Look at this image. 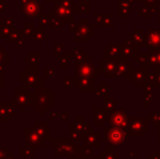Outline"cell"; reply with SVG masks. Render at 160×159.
<instances>
[{"label": "cell", "mask_w": 160, "mask_h": 159, "mask_svg": "<svg viewBox=\"0 0 160 159\" xmlns=\"http://www.w3.org/2000/svg\"><path fill=\"white\" fill-rule=\"evenodd\" d=\"M122 49L123 45H118V44H110L108 46V48H106V58H121L122 55Z\"/></svg>", "instance_id": "obj_10"}, {"label": "cell", "mask_w": 160, "mask_h": 159, "mask_svg": "<svg viewBox=\"0 0 160 159\" xmlns=\"http://www.w3.org/2000/svg\"><path fill=\"white\" fill-rule=\"evenodd\" d=\"M120 59L121 58H106L105 62L100 64V70L103 72L105 77H116V72L119 63H120Z\"/></svg>", "instance_id": "obj_3"}, {"label": "cell", "mask_w": 160, "mask_h": 159, "mask_svg": "<svg viewBox=\"0 0 160 159\" xmlns=\"http://www.w3.org/2000/svg\"><path fill=\"white\" fill-rule=\"evenodd\" d=\"M109 123L111 127L117 129H124L128 127V117L123 110H114L109 116Z\"/></svg>", "instance_id": "obj_1"}, {"label": "cell", "mask_w": 160, "mask_h": 159, "mask_svg": "<svg viewBox=\"0 0 160 159\" xmlns=\"http://www.w3.org/2000/svg\"><path fill=\"white\" fill-rule=\"evenodd\" d=\"M133 73V66L128 61H120L117 69L116 77H131V74Z\"/></svg>", "instance_id": "obj_9"}, {"label": "cell", "mask_w": 160, "mask_h": 159, "mask_svg": "<svg viewBox=\"0 0 160 159\" xmlns=\"http://www.w3.org/2000/svg\"><path fill=\"white\" fill-rule=\"evenodd\" d=\"M149 67L154 69H160V49H152L148 52Z\"/></svg>", "instance_id": "obj_11"}, {"label": "cell", "mask_w": 160, "mask_h": 159, "mask_svg": "<svg viewBox=\"0 0 160 159\" xmlns=\"http://www.w3.org/2000/svg\"><path fill=\"white\" fill-rule=\"evenodd\" d=\"M138 15H139V17H152V9H150V7L147 6V4H145V7L141 9Z\"/></svg>", "instance_id": "obj_12"}, {"label": "cell", "mask_w": 160, "mask_h": 159, "mask_svg": "<svg viewBox=\"0 0 160 159\" xmlns=\"http://www.w3.org/2000/svg\"><path fill=\"white\" fill-rule=\"evenodd\" d=\"M78 74L81 79H93V77L97 75V70L91 63H81L78 68Z\"/></svg>", "instance_id": "obj_7"}, {"label": "cell", "mask_w": 160, "mask_h": 159, "mask_svg": "<svg viewBox=\"0 0 160 159\" xmlns=\"http://www.w3.org/2000/svg\"><path fill=\"white\" fill-rule=\"evenodd\" d=\"M159 21H160V11H159Z\"/></svg>", "instance_id": "obj_13"}, {"label": "cell", "mask_w": 160, "mask_h": 159, "mask_svg": "<svg viewBox=\"0 0 160 159\" xmlns=\"http://www.w3.org/2000/svg\"><path fill=\"white\" fill-rule=\"evenodd\" d=\"M159 91H160V87H159Z\"/></svg>", "instance_id": "obj_14"}, {"label": "cell", "mask_w": 160, "mask_h": 159, "mask_svg": "<svg viewBox=\"0 0 160 159\" xmlns=\"http://www.w3.org/2000/svg\"><path fill=\"white\" fill-rule=\"evenodd\" d=\"M128 130L131 131L132 135H143L144 131H147V121L144 118H136V119L130 121L128 123Z\"/></svg>", "instance_id": "obj_5"}, {"label": "cell", "mask_w": 160, "mask_h": 159, "mask_svg": "<svg viewBox=\"0 0 160 159\" xmlns=\"http://www.w3.org/2000/svg\"><path fill=\"white\" fill-rule=\"evenodd\" d=\"M128 81L134 83V85L136 87L146 86L147 85V73H146L145 69H141V68L134 69Z\"/></svg>", "instance_id": "obj_4"}, {"label": "cell", "mask_w": 160, "mask_h": 159, "mask_svg": "<svg viewBox=\"0 0 160 159\" xmlns=\"http://www.w3.org/2000/svg\"><path fill=\"white\" fill-rule=\"evenodd\" d=\"M106 138L112 145H121L127 140V133L122 129H106Z\"/></svg>", "instance_id": "obj_2"}, {"label": "cell", "mask_w": 160, "mask_h": 159, "mask_svg": "<svg viewBox=\"0 0 160 159\" xmlns=\"http://www.w3.org/2000/svg\"><path fill=\"white\" fill-rule=\"evenodd\" d=\"M131 39L134 42V44L137 47H147V39H146V34L143 33L142 28H134L133 33L128 35Z\"/></svg>", "instance_id": "obj_8"}, {"label": "cell", "mask_w": 160, "mask_h": 159, "mask_svg": "<svg viewBox=\"0 0 160 159\" xmlns=\"http://www.w3.org/2000/svg\"><path fill=\"white\" fill-rule=\"evenodd\" d=\"M147 39V47L152 49H160V30L158 28H152L149 30L146 34Z\"/></svg>", "instance_id": "obj_6"}]
</instances>
